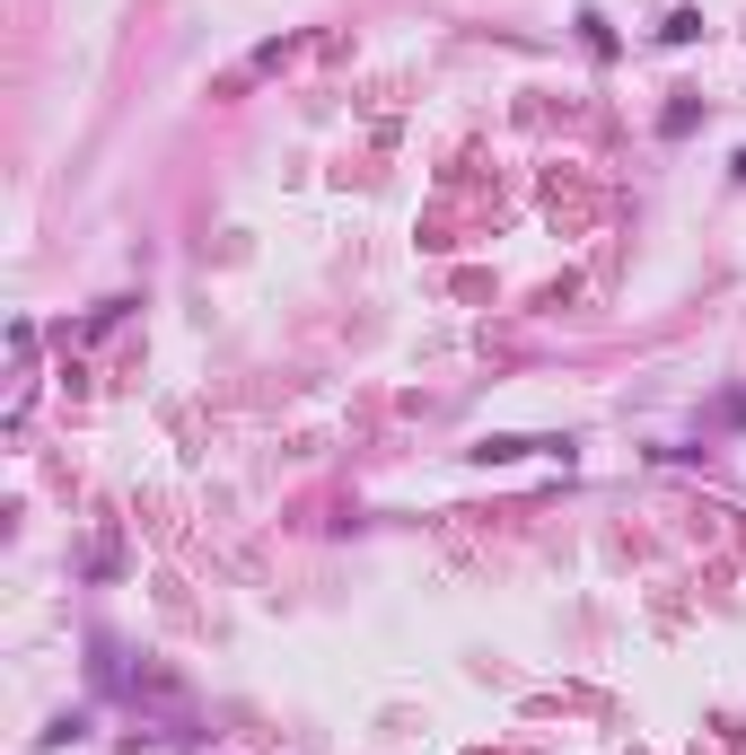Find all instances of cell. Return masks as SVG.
<instances>
[{
  "label": "cell",
  "mask_w": 746,
  "mask_h": 755,
  "mask_svg": "<svg viewBox=\"0 0 746 755\" xmlns=\"http://www.w3.org/2000/svg\"><path fill=\"white\" fill-rule=\"evenodd\" d=\"M659 35H667V44H694V35H703V9H676V18L659 27Z\"/></svg>",
  "instance_id": "6da1fadb"
},
{
  "label": "cell",
  "mask_w": 746,
  "mask_h": 755,
  "mask_svg": "<svg viewBox=\"0 0 746 755\" xmlns=\"http://www.w3.org/2000/svg\"><path fill=\"white\" fill-rule=\"evenodd\" d=\"M738 176H746V149H738Z\"/></svg>",
  "instance_id": "7a4b0ae2"
}]
</instances>
